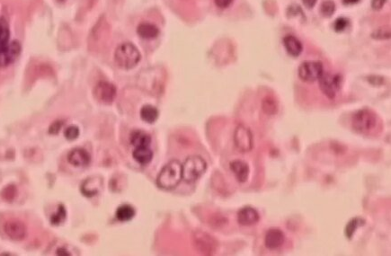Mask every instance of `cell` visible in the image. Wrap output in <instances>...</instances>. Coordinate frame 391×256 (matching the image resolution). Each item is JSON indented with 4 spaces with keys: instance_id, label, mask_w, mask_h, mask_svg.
Listing matches in <instances>:
<instances>
[{
    "instance_id": "obj_1",
    "label": "cell",
    "mask_w": 391,
    "mask_h": 256,
    "mask_svg": "<svg viewBox=\"0 0 391 256\" xmlns=\"http://www.w3.org/2000/svg\"><path fill=\"white\" fill-rule=\"evenodd\" d=\"M182 179V164L177 160H172L163 167L156 183L161 189L172 190L180 184Z\"/></svg>"
},
{
    "instance_id": "obj_2",
    "label": "cell",
    "mask_w": 391,
    "mask_h": 256,
    "mask_svg": "<svg viewBox=\"0 0 391 256\" xmlns=\"http://www.w3.org/2000/svg\"><path fill=\"white\" fill-rule=\"evenodd\" d=\"M141 55L135 45L125 43L119 45L114 52V61L118 67L123 69H131L140 62Z\"/></svg>"
},
{
    "instance_id": "obj_3",
    "label": "cell",
    "mask_w": 391,
    "mask_h": 256,
    "mask_svg": "<svg viewBox=\"0 0 391 256\" xmlns=\"http://www.w3.org/2000/svg\"><path fill=\"white\" fill-rule=\"evenodd\" d=\"M207 163L201 156H191L182 165L183 180L192 184L203 175L206 172Z\"/></svg>"
},
{
    "instance_id": "obj_4",
    "label": "cell",
    "mask_w": 391,
    "mask_h": 256,
    "mask_svg": "<svg viewBox=\"0 0 391 256\" xmlns=\"http://www.w3.org/2000/svg\"><path fill=\"white\" fill-rule=\"evenodd\" d=\"M378 123V117L373 111L363 108L352 115V125L353 129L360 134L371 132Z\"/></svg>"
},
{
    "instance_id": "obj_5",
    "label": "cell",
    "mask_w": 391,
    "mask_h": 256,
    "mask_svg": "<svg viewBox=\"0 0 391 256\" xmlns=\"http://www.w3.org/2000/svg\"><path fill=\"white\" fill-rule=\"evenodd\" d=\"M319 87L327 98L334 99L336 94L340 91L343 84V78L338 74L325 73L319 78Z\"/></svg>"
},
{
    "instance_id": "obj_6",
    "label": "cell",
    "mask_w": 391,
    "mask_h": 256,
    "mask_svg": "<svg viewBox=\"0 0 391 256\" xmlns=\"http://www.w3.org/2000/svg\"><path fill=\"white\" fill-rule=\"evenodd\" d=\"M193 239L196 249L202 255L212 256L218 250L217 240L205 232L196 231Z\"/></svg>"
},
{
    "instance_id": "obj_7",
    "label": "cell",
    "mask_w": 391,
    "mask_h": 256,
    "mask_svg": "<svg viewBox=\"0 0 391 256\" xmlns=\"http://www.w3.org/2000/svg\"><path fill=\"white\" fill-rule=\"evenodd\" d=\"M323 72V64L320 62L307 61L302 62L299 67V77L302 81L307 83H313L319 80Z\"/></svg>"
},
{
    "instance_id": "obj_8",
    "label": "cell",
    "mask_w": 391,
    "mask_h": 256,
    "mask_svg": "<svg viewBox=\"0 0 391 256\" xmlns=\"http://www.w3.org/2000/svg\"><path fill=\"white\" fill-rule=\"evenodd\" d=\"M234 143L238 150L247 153L254 148V139L251 130L244 125H239L234 132Z\"/></svg>"
},
{
    "instance_id": "obj_9",
    "label": "cell",
    "mask_w": 391,
    "mask_h": 256,
    "mask_svg": "<svg viewBox=\"0 0 391 256\" xmlns=\"http://www.w3.org/2000/svg\"><path fill=\"white\" fill-rule=\"evenodd\" d=\"M21 52V44L17 41L9 42L6 46L0 49V67L11 65L17 61Z\"/></svg>"
},
{
    "instance_id": "obj_10",
    "label": "cell",
    "mask_w": 391,
    "mask_h": 256,
    "mask_svg": "<svg viewBox=\"0 0 391 256\" xmlns=\"http://www.w3.org/2000/svg\"><path fill=\"white\" fill-rule=\"evenodd\" d=\"M94 95L96 100L106 105H110L116 97V87L109 82L101 81L95 86Z\"/></svg>"
},
{
    "instance_id": "obj_11",
    "label": "cell",
    "mask_w": 391,
    "mask_h": 256,
    "mask_svg": "<svg viewBox=\"0 0 391 256\" xmlns=\"http://www.w3.org/2000/svg\"><path fill=\"white\" fill-rule=\"evenodd\" d=\"M5 234L14 241L24 239L27 234V229L24 223L18 219H10L4 224Z\"/></svg>"
},
{
    "instance_id": "obj_12",
    "label": "cell",
    "mask_w": 391,
    "mask_h": 256,
    "mask_svg": "<svg viewBox=\"0 0 391 256\" xmlns=\"http://www.w3.org/2000/svg\"><path fill=\"white\" fill-rule=\"evenodd\" d=\"M284 233L279 229H269L264 236V245L269 250H276L284 244Z\"/></svg>"
},
{
    "instance_id": "obj_13",
    "label": "cell",
    "mask_w": 391,
    "mask_h": 256,
    "mask_svg": "<svg viewBox=\"0 0 391 256\" xmlns=\"http://www.w3.org/2000/svg\"><path fill=\"white\" fill-rule=\"evenodd\" d=\"M67 161L74 167H87L89 165L91 156L84 149L76 148L68 153Z\"/></svg>"
},
{
    "instance_id": "obj_14",
    "label": "cell",
    "mask_w": 391,
    "mask_h": 256,
    "mask_svg": "<svg viewBox=\"0 0 391 256\" xmlns=\"http://www.w3.org/2000/svg\"><path fill=\"white\" fill-rule=\"evenodd\" d=\"M260 220V215L256 209L245 207L238 212V222L241 226H254Z\"/></svg>"
},
{
    "instance_id": "obj_15",
    "label": "cell",
    "mask_w": 391,
    "mask_h": 256,
    "mask_svg": "<svg viewBox=\"0 0 391 256\" xmlns=\"http://www.w3.org/2000/svg\"><path fill=\"white\" fill-rule=\"evenodd\" d=\"M230 169L234 173L235 177L239 183H246L249 177L250 169L246 162L242 160H233L230 162Z\"/></svg>"
},
{
    "instance_id": "obj_16",
    "label": "cell",
    "mask_w": 391,
    "mask_h": 256,
    "mask_svg": "<svg viewBox=\"0 0 391 256\" xmlns=\"http://www.w3.org/2000/svg\"><path fill=\"white\" fill-rule=\"evenodd\" d=\"M283 45L287 52L292 57H299L302 54L303 47L302 43L295 36L288 35L283 38Z\"/></svg>"
},
{
    "instance_id": "obj_17",
    "label": "cell",
    "mask_w": 391,
    "mask_h": 256,
    "mask_svg": "<svg viewBox=\"0 0 391 256\" xmlns=\"http://www.w3.org/2000/svg\"><path fill=\"white\" fill-rule=\"evenodd\" d=\"M137 33L142 39H155L159 34V29L151 22H141L137 28Z\"/></svg>"
},
{
    "instance_id": "obj_18",
    "label": "cell",
    "mask_w": 391,
    "mask_h": 256,
    "mask_svg": "<svg viewBox=\"0 0 391 256\" xmlns=\"http://www.w3.org/2000/svg\"><path fill=\"white\" fill-rule=\"evenodd\" d=\"M130 141L135 148L150 147L151 143V136L142 130H134L130 133Z\"/></svg>"
},
{
    "instance_id": "obj_19",
    "label": "cell",
    "mask_w": 391,
    "mask_h": 256,
    "mask_svg": "<svg viewBox=\"0 0 391 256\" xmlns=\"http://www.w3.org/2000/svg\"><path fill=\"white\" fill-rule=\"evenodd\" d=\"M132 156L136 161L144 166L151 163L153 158V151L151 150L150 147L135 148Z\"/></svg>"
},
{
    "instance_id": "obj_20",
    "label": "cell",
    "mask_w": 391,
    "mask_h": 256,
    "mask_svg": "<svg viewBox=\"0 0 391 256\" xmlns=\"http://www.w3.org/2000/svg\"><path fill=\"white\" fill-rule=\"evenodd\" d=\"M140 117L147 123H154L158 118V111L156 107L146 105L140 110Z\"/></svg>"
},
{
    "instance_id": "obj_21",
    "label": "cell",
    "mask_w": 391,
    "mask_h": 256,
    "mask_svg": "<svg viewBox=\"0 0 391 256\" xmlns=\"http://www.w3.org/2000/svg\"><path fill=\"white\" fill-rule=\"evenodd\" d=\"M135 214L136 212L134 208L129 204H123L122 206L119 207L116 211V217L118 220L123 222L131 220L134 217Z\"/></svg>"
},
{
    "instance_id": "obj_22",
    "label": "cell",
    "mask_w": 391,
    "mask_h": 256,
    "mask_svg": "<svg viewBox=\"0 0 391 256\" xmlns=\"http://www.w3.org/2000/svg\"><path fill=\"white\" fill-rule=\"evenodd\" d=\"M364 225H365V220L363 218L359 217H353L349 222L347 223V225L346 226V229H345L346 236L349 240L352 239L356 230Z\"/></svg>"
},
{
    "instance_id": "obj_23",
    "label": "cell",
    "mask_w": 391,
    "mask_h": 256,
    "mask_svg": "<svg viewBox=\"0 0 391 256\" xmlns=\"http://www.w3.org/2000/svg\"><path fill=\"white\" fill-rule=\"evenodd\" d=\"M10 31L8 23L4 17H0V49L9 43Z\"/></svg>"
},
{
    "instance_id": "obj_24",
    "label": "cell",
    "mask_w": 391,
    "mask_h": 256,
    "mask_svg": "<svg viewBox=\"0 0 391 256\" xmlns=\"http://www.w3.org/2000/svg\"><path fill=\"white\" fill-rule=\"evenodd\" d=\"M262 107H263V111L269 115H274L278 111L277 103L272 97L264 98L263 104H262Z\"/></svg>"
},
{
    "instance_id": "obj_25",
    "label": "cell",
    "mask_w": 391,
    "mask_h": 256,
    "mask_svg": "<svg viewBox=\"0 0 391 256\" xmlns=\"http://www.w3.org/2000/svg\"><path fill=\"white\" fill-rule=\"evenodd\" d=\"M67 212L65 210V207L63 205H60L58 207L56 213H54L50 217V223L52 225H60L66 219Z\"/></svg>"
},
{
    "instance_id": "obj_26",
    "label": "cell",
    "mask_w": 391,
    "mask_h": 256,
    "mask_svg": "<svg viewBox=\"0 0 391 256\" xmlns=\"http://www.w3.org/2000/svg\"><path fill=\"white\" fill-rule=\"evenodd\" d=\"M335 11V4L332 0H326L320 7V12L325 17H332Z\"/></svg>"
},
{
    "instance_id": "obj_27",
    "label": "cell",
    "mask_w": 391,
    "mask_h": 256,
    "mask_svg": "<svg viewBox=\"0 0 391 256\" xmlns=\"http://www.w3.org/2000/svg\"><path fill=\"white\" fill-rule=\"evenodd\" d=\"M17 190L16 186L14 185H8L5 187L2 192H1V196L3 199H5L6 201H11L17 197Z\"/></svg>"
},
{
    "instance_id": "obj_28",
    "label": "cell",
    "mask_w": 391,
    "mask_h": 256,
    "mask_svg": "<svg viewBox=\"0 0 391 256\" xmlns=\"http://www.w3.org/2000/svg\"><path fill=\"white\" fill-rule=\"evenodd\" d=\"M372 38L378 40L390 39L391 38V29L390 27L379 28L376 32L372 34Z\"/></svg>"
},
{
    "instance_id": "obj_29",
    "label": "cell",
    "mask_w": 391,
    "mask_h": 256,
    "mask_svg": "<svg viewBox=\"0 0 391 256\" xmlns=\"http://www.w3.org/2000/svg\"><path fill=\"white\" fill-rule=\"evenodd\" d=\"M64 135L67 140H74V139H78V136H79V128L76 125H70L65 129Z\"/></svg>"
},
{
    "instance_id": "obj_30",
    "label": "cell",
    "mask_w": 391,
    "mask_h": 256,
    "mask_svg": "<svg viewBox=\"0 0 391 256\" xmlns=\"http://www.w3.org/2000/svg\"><path fill=\"white\" fill-rule=\"evenodd\" d=\"M348 25H349V20L347 18L340 17V18L336 19L334 22V29H335V32L341 33L348 27Z\"/></svg>"
},
{
    "instance_id": "obj_31",
    "label": "cell",
    "mask_w": 391,
    "mask_h": 256,
    "mask_svg": "<svg viewBox=\"0 0 391 256\" xmlns=\"http://www.w3.org/2000/svg\"><path fill=\"white\" fill-rule=\"evenodd\" d=\"M214 2L219 8H227L232 4L233 0H214Z\"/></svg>"
},
{
    "instance_id": "obj_32",
    "label": "cell",
    "mask_w": 391,
    "mask_h": 256,
    "mask_svg": "<svg viewBox=\"0 0 391 256\" xmlns=\"http://www.w3.org/2000/svg\"><path fill=\"white\" fill-rule=\"evenodd\" d=\"M62 122H55V123H52L51 124V126L50 127V130H49V132L50 134H57L59 131H60V129L62 128Z\"/></svg>"
},
{
    "instance_id": "obj_33",
    "label": "cell",
    "mask_w": 391,
    "mask_h": 256,
    "mask_svg": "<svg viewBox=\"0 0 391 256\" xmlns=\"http://www.w3.org/2000/svg\"><path fill=\"white\" fill-rule=\"evenodd\" d=\"M386 1L387 0H372L371 1V6H372V8L374 10H380L384 6Z\"/></svg>"
},
{
    "instance_id": "obj_34",
    "label": "cell",
    "mask_w": 391,
    "mask_h": 256,
    "mask_svg": "<svg viewBox=\"0 0 391 256\" xmlns=\"http://www.w3.org/2000/svg\"><path fill=\"white\" fill-rule=\"evenodd\" d=\"M302 1H303L304 6L307 8H313L317 3V0H302Z\"/></svg>"
},
{
    "instance_id": "obj_35",
    "label": "cell",
    "mask_w": 391,
    "mask_h": 256,
    "mask_svg": "<svg viewBox=\"0 0 391 256\" xmlns=\"http://www.w3.org/2000/svg\"><path fill=\"white\" fill-rule=\"evenodd\" d=\"M56 254L58 255V256H70V254H69V253H68V252L65 249V248H63V247H62V248H59V249L57 250Z\"/></svg>"
},
{
    "instance_id": "obj_36",
    "label": "cell",
    "mask_w": 391,
    "mask_h": 256,
    "mask_svg": "<svg viewBox=\"0 0 391 256\" xmlns=\"http://www.w3.org/2000/svg\"><path fill=\"white\" fill-rule=\"evenodd\" d=\"M360 0H343V3L345 5H352V4H356Z\"/></svg>"
}]
</instances>
